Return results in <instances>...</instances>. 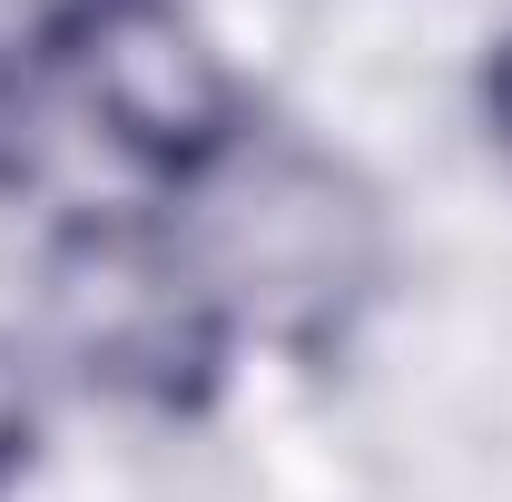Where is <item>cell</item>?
<instances>
[{
    "mask_svg": "<svg viewBox=\"0 0 512 502\" xmlns=\"http://www.w3.org/2000/svg\"><path fill=\"white\" fill-rule=\"evenodd\" d=\"M30 69L60 89L79 119L119 148L128 168L188 188L217 148H237L256 119L237 99L227 60L207 50L178 0H40L30 30Z\"/></svg>",
    "mask_w": 512,
    "mask_h": 502,
    "instance_id": "2",
    "label": "cell"
},
{
    "mask_svg": "<svg viewBox=\"0 0 512 502\" xmlns=\"http://www.w3.org/2000/svg\"><path fill=\"white\" fill-rule=\"evenodd\" d=\"M50 306H60L69 355L109 394H138L158 414H197L227 375V306L197 286L178 237L148 227H79L50 266Z\"/></svg>",
    "mask_w": 512,
    "mask_h": 502,
    "instance_id": "3",
    "label": "cell"
},
{
    "mask_svg": "<svg viewBox=\"0 0 512 502\" xmlns=\"http://www.w3.org/2000/svg\"><path fill=\"white\" fill-rule=\"evenodd\" d=\"M178 197H188V217L168 237L197 266V286L227 306V325L256 315L296 355H325L384 276L375 197L355 188L325 148L286 138V128L247 119L237 148H217Z\"/></svg>",
    "mask_w": 512,
    "mask_h": 502,
    "instance_id": "1",
    "label": "cell"
},
{
    "mask_svg": "<svg viewBox=\"0 0 512 502\" xmlns=\"http://www.w3.org/2000/svg\"><path fill=\"white\" fill-rule=\"evenodd\" d=\"M30 443H40V394H30V365L0 345V493L30 473Z\"/></svg>",
    "mask_w": 512,
    "mask_h": 502,
    "instance_id": "4",
    "label": "cell"
},
{
    "mask_svg": "<svg viewBox=\"0 0 512 502\" xmlns=\"http://www.w3.org/2000/svg\"><path fill=\"white\" fill-rule=\"evenodd\" d=\"M483 119H493V138H503V158H512V30L493 40V60H483Z\"/></svg>",
    "mask_w": 512,
    "mask_h": 502,
    "instance_id": "5",
    "label": "cell"
}]
</instances>
